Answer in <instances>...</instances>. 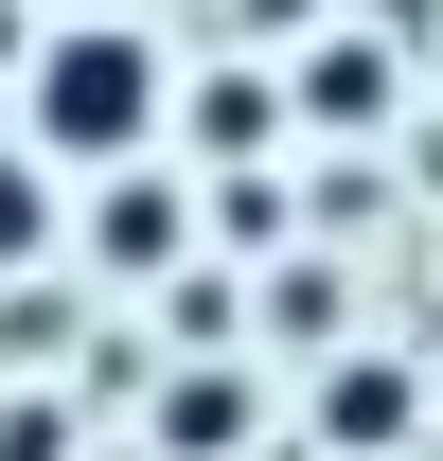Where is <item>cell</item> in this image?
Instances as JSON below:
<instances>
[{
    "label": "cell",
    "instance_id": "obj_1",
    "mask_svg": "<svg viewBox=\"0 0 443 461\" xmlns=\"http://www.w3.org/2000/svg\"><path fill=\"white\" fill-rule=\"evenodd\" d=\"M18 107H36L54 160H142V142H160V36H142V18H54Z\"/></svg>",
    "mask_w": 443,
    "mask_h": 461
},
{
    "label": "cell",
    "instance_id": "obj_2",
    "mask_svg": "<svg viewBox=\"0 0 443 461\" xmlns=\"http://www.w3.org/2000/svg\"><path fill=\"white\" fill-rule=\"evenodd\" d=\"M89 249H107L124 285H160V267H177V195H160V177H124V160H107V195H89Z\"/></svg>",
    "mask_w": 443,
    "mask_h": 461
},
{
    "label": "cell",
    "instance_id": "obj_3",
    "mask_svg": "<svg viewBox=\"0 0 443 461\" xmlns=\"http://www.w3.org/2000/svg\"><path fill=\"white\" fill-rule=\"evenodd\" d=\"M320 426H337V444H390V426H408V373H337Z\"/></svg>",
    "mask_w": 443,
    "mask_h": 461
},
{
    "label": "cell",
    "instance_id": "obj_4",
    "mask_svg": "<svg viewBox=\"0 0 443 461\" xmlns=\"http://www.w3.org/2000/svg\"><path fill=\"white\" fill-rule=\"evenodd\" d=\"M36 230H54V195H36V177L0 160V267H36Z\"/></svg>",
    "mask_w": 443,
    "mask_h": 461
}]
</instances>
